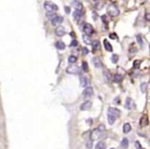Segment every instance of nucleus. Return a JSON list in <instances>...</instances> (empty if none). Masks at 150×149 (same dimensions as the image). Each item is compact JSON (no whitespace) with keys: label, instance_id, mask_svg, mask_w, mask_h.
Instances as JSON below:
<instances>
[{"label":"nucleus","instance_id":"obj_5","mask_svg":"<svg viewBox=\"0 0 150 149\" xmlns=\"http://www.w3.org/2000/svg\"><path fill=\"white\" fill-rule=\"evenodd\" d=\"M83 31H84V33H85L87 36H89V35H91V34L94 33V28H93V26H91L90 24L86 23V24H84V26H83Z\"/></svg>","mask_w":150,"mask_h":149},{"label":"nucleus","instance_id":"obj_32","mask_svg":"<svg viewBox=\"0 0 150 149\" xmlns=\"http://www.w3.org/2000/svg\"><path fill=\"white\" fill-rule=\"evenodd\" d=\"M136 37H137V40H138V43H139L140 45H143V39H142V37H141V35H137Z\"/></svg>","mask_w":150,"mask_h":149},{"label":"nucleus","instance_id":"obj_43","mask_svg":"<svg viewBox=\"0 0 150 149\" xmlns=\"http://www.w3.org/2000/svg\"><path fill=\"white\" fill-rule=\"evenodd\" d=\"M149 51H150V45H149Z\"/></svg>","mask_w":150,"mask_h":149},{"label":"nucleus","instance_id":"obj_40","mask_svg":"<svg viewBox=\"0 0 150 149\" xmlns=\"http://www.w3.org/2000/svg\"><path fill=\"white\" fill-rule=\"evenodd\" d=\"M82 52H83L84 55H87V54H88V49H87L86 47H83V48H82Z\"/></svg>","mask_w":150,"mask_h":149},{"label":"nucleus","instance_id":"obj_35","mask_svg":"<svg viewBox=\"0 0 150 149\" xmlns=\"http://www.w3.org/2000/svg\"><path fill=\"white\" fill-rule=\"evenodd\" d=\"M111 39H117V35L115 34V33H111L110 34V36H109Z\"/></svg>","mask_w":150,"mask_h":149},{"label":"nucleus","instance_id":"obj_23","mask_svg":"<svg viewBox=\"0 0 150 149\" xmlns=\"http://www.w3.org/2000/svg\"><path fill=\"white\" fill-rule=\"evenodd\" d=\"M113 80H114L115 82H117V83L121 82V80H122V75L115 74V75H114V78H113Z\"/></svg>","mask_w":150,"mask_h":149},{"label":"nucleus","instance_id":"obj_2","mask_svg":"<svg viewBox=\"0 0 150 149\" xmlns=\"http://www.w3.org/2000/svg\"><path fill=\"white\" fill-rule=\"evenodd\" d=\"M44 8L46 9V11H52V12H55L57 9H58V6L52 2H44Z\"/></svg>","mask_w":150,"mask_h":149},{"label":"nucleus","instance_id":"obj_14","mask_svg":"<svg viewBox=\"0 0 150 149\" xmlns=\"http://www.w3.org/2000/svg\"><path fill=\"white\" fill-rule=\"evenodd\" d=\"M81 16H82V12L79 11V10H75L73 12V18L76 22H79L81 20Z\"/></svg>","mask_w":150,"mask_h":149},{"label":"nucleus","instance_id":"obj_4","mask_svg":"<svg viewBox=\"0 0 150 149\" xmlns=\"http://www.w3.org/2000/svg\"><path fill=\"white\" fill-rule=\"evenodd\" d=\"M79 71H80V69L75 65H71V66L67 67V69H66V72L68 74H78Z\"/></svg>","mask_w":150,"mask_h":149},{"label":"nucleus","instance_id":"obj_7","mask_svg":"<svg viewBox=\"0 0 150 149\" xmlns=\"http://www.w3.org/2000/svg\"><path fill=\"white\" fill-rule=\"evenodd\" d=\"M91 62H93V65H94L97 69H100V68H102V66H103L102 61H101L100 58H98V57H94V58L91 59Z\"/></svg>","mask_w":150,"mask_h":149},{"label":"nucleus","instance_id":"obj_6","mask_svg":"<svg viewBox=\"0 0 150 149\" xmlns=\"http://www.w3.org/2000/svg\"><path fill=\"white\" fill-rule=\"evenodd\" d=\"M79 81H80V85L82 86V87H88V85H89V79L86 77V76H83V75H81L80 77H79Z\"/></svg>","mask_w":150,"mask_h":149},{"label":"nucleus","instance_id":"obj_37","mask_svg":"<svg viewBox=\"0 0 150 149\" xmlns=\"http://www.w3.org/2000/svg\"><path fill=\"white\" fill-rule=\"evenodd\" d=\"M77 44H78V42H77L76 40H73V41L71 42V44H70V45L73 47V46H77Z\"/></svg>","mask_w":150,"mask_h":149},{"label":"nucleus","instance_id":"obj_25","mask_svg":"<svg viewBox=\"0 0 150 149\" xmlns=\"http://www.w3.org/2000/svg\"><path fill=\"white\" fill-rule=\"evenodd\" d=\"M140 125H141V127H145V126L147 125V118H146V116H143V117L141 118Z\"/></svg>","mask_w":150,"mask_h":149},{"label":"nucleus","instance_id":"obj_29","mask_svg":"<svg viewBox=\"0 0 150 149\" xmlns=\"http://www.w3.org/2000/svg\"><path fill=\"white\" fill-rule=\"evenodd\" d=\"M111 61H112V63L116 64V63L118 62V56H117V55H112V57H111Z\"/></svg>","mask_w":150,"mask_h":149},{"label":"nucleus","instance_id":"obj_28","mask_svg":"<svg viewBox=\"0 0 150 149\" xmlns=\"http://www.w3.org/2000/svg\"><path fill=\"white\" fill-rule=\"evenodd\" d=\"M85 146H86V148H88V149L93 148V140H91V139H90V140H87Z\"/></svg>","mask_w":150,"mask_h":149},{"label":"nucleus","instance_id":"obj_30","mask_svg":"<svg viewBox=\"0 0 150 149\" xmlns=\"http://www.w3.org/2000/svg\"><path fill=\"white\" fill-rule=\"evenodd\" d=\"M107 117H108V122H109L110 125H113L116 118H114V117H113V116H111V115H107Z\"/></svg>","mask_w":150,"mask_h":149},{"label":"nucleus","instance_id":"obj_9","mask_svg":"<svg viewBox=\"0 0 150 149\" xmlns=\"http://www.w3.org/2000/svg\"><path fill=\"white\" fill-rule=\"evenodd\" d=\"M63 21H64V19H63V16H61V15H57L53 21H52V24L54 25V26H57V27H59L62 23H63Z\"/></svg>","mask_w":150,"mask_h":149},{"label":"nucleus","instance_id":"obj_34","mask_svg":"<svg viewBox=\"0 0 150 149\" xmlns=\"http://www.w3.org/2000/svg\"><path fill=\"white\" fill-rule=\"evenodd\" d=\"M97 130H98V131H100V132H105V127H104V125L99 126V127L97 128Z\"/></svg>","mask_w":150,"mask_h":149},{"label":"nucleus","instance_id":"obj_21","mask_svg":"<svg viewBox=\"0 0 150 149\" xmlns=\"http://www.w3.org/2000/svg\"><path fill=\"white\" fill-rule=\"evenodd\" d=\"M122 130H123V133H126V134H127V133H130V132H131L132 127H131V125H130V123H124V125H123V129H122Z\"/></svg>","mask_w":150,"mask_h":149},{"label":"nucleus","instance_id":"obj_39","mask_svg":"<svg viewBox=\"0 0 150 149\" xmlns=\"http://www.w3.org/2000/svg\"><path fill=\"white\" fill-rule=\"evenodd\" d=\"M65 12L66 13H70V7L69 6H65Z\"/></svg>","mask_w":150,"mask_h":149},{"label":"nucleus","instance_id":"obj_27","mask_svg":"<svg viewBox=\"0 0 150 149\" xmlns=\"http://www.w3.org/2000/svg\"><path fill=\"white\" fill-rule=\"evenodd\" d=\"M140 88H141V92H142V93H145V92H146V88H147V83H146V82L141 83Z\"/></svg>","mask_w":150,"mask_h":149},{"label":"nucleus","instance_id":"obj_13","mask_svg":"<svg viewBox=\"0 0 150 149\" xmlns=\"http://www.w3.org/2000/svg\"><path fill=\"white\" fill-rule=\"evenodd\" d=\"M103 75H104V78H105V80H106L107 82H110V81L112 80V75L110 73V71L105 70V71L103 72Z\"/></svg>","mask_w":150,"mask_h":149},{"label":"nucleus","instance_id":"obj_26","mask_svg":"<svg viewBox=\"0 0 150 149\" xmlns=\"http://www.w3.org/2000/svg\"><path fill=\"white\" fill-rule=\"evenodd\" d=\"M76 61H77V58H76L75 56H70L69 59H68V62H69L70 64H75Z\"/></svg>","mask_w":150,"mask_h":149},{"label":"nucleus","instance_id":"obj_38","mask_svg":"<svg viewBox=\"0 0 150 149\" xmlns=\"http://www.w3.org/2000/svg\"><path fill=\"white\" fill-rule=\"evenodd\" d=\"M140 63H141V61H136L135 64H134V68H138V66H139Z\"/></svg>","mask_w":150,"mask_h":149},{"label":"nucleus","instance_id":"obj_45","mask_svg":"<svg viewBox=\"0 0 150 149\" xmlns=\"http://www.w3.org/2000/svg\"><path fill=\"white\" fill-rule=\"evenodd\" d=\"M141 149H143V148H141Z\"/></svg>","mask_w":150,"mask_h":149},{"label":"nucleus","instance_id":"obj_33","mask_svg":"<svg viewBox=\"0 0 150 149\" xmlns=\"http://www.w3.org/2000/svg\"><path fill=\"white\" fill-rule=\"evenodd\" d=\"M83 40H84V42H85L86 44H91V42H93L91 40H89V39L87 38V35H86V36H83Z\"/></svg>","mask_w":150,"mask_h":149},{"label":"nucleus","instance_id":"obj_16","mask_svg":"<svg viewBox=\"0 0 150 149\" xmlns=\"http://www.w3.org/2000/svg\"><path fill=\"white\" fill-rule=\"evenodd\" d=\"M91 46H93V48H94L95 51H98V49H100V47H101V43H100L99 40H94V41L91 42Z\"/></svg>","mask_w":150,"mask_h":149},{"label":"nucleus","instance_id":"obj_18","mask_svg":"<svg viewBox=\"0 0 150 149\" xmlns=\"http://www.w3.org/2000/svg\"><path fill=\"white\" fill-rule=\"evenodd\" d=\"M96 149H106V143L104 141H99L96 145Z\"/></svg>","mask_w":150,"mask_h":149},{"label":"nucleus","instance_id":"obj_24","mask_svg":"<svg viewBox=\"0 0 150 149\" xmlns=\"http://www.w3.org/2000/svg\"><path fill=\"white\" fill-rule=\"evenodd\" d=\"M81 68H82V70H83L84 72H87V71H88V65H87V63H86V62H82Z\"/></svg>","mask_w":150,"mask_h":149},{"label":"nucleus","instance_id":"obj_31","mask_svg":"<svg viewBox=\"0 0 150 149\" xmlns=\"http://www.w3.org/2000/svg\"><path fill=\"white\" fill-rule=\"evenodd\" d=\"M95 5H96V7L99 9V8H102V7L104 6V2H99V1H96Z\"/></svg>","mask_w":150,"mask_h":149},{"label":"nucleus","instance_id":"obj_10","mask_svg":"<svg viewBox=\"0 0 150 149\" xmlns=\"http://www.w3.org/2000/svg\"><path fill=\"white\" fill-rule=\"evenodd\" d=\"M90 107H91V102H90V101H85V102H83V103L81 104L80 110H82V111H87V110L90 109Z\"/></svg>","mask_w":150,"mask_h":149},{"label":"nucleus","instance_id":"obj_41","mask_svg":"<svg viewBox=\"0 0 150 149\" xmlns=\"http://www.w3.org/2000/svg\"><path fill=\"white\" fill-rule=\"evenodd\" d=\"M135 146H136V147H137L138 149H141V145H140V143H139L138 141H137V142L135 143Z\"/></svg>","mask_w":150,"mask_h":149},{"label":"nucleus","instance_id":"obj_19","mask_svg":"<svg viewBox=\"0 0 150 149\" xmlns=\"http://www.w3.org/2000/svg\"><path fill=\"white\" fill-rule=\"evenodd\" d=\"M104 46H105V49H106V51H108V52H112V46H111V44L108 42L107 39L104 40Z\"/></svg>","mask_w":150,"mask_h":149},{"label":"nucleus","instance_id":"obj_20","mask_svg":"<svg viewBox=\"0 0 150 149\" xmlns=\"http://www.w3.org/2000/svg\"><path fill=\"white\" fill-rule=\"evenodd\" d=\"M56 16H57V14H56L55 12H52V11H46V18H47L48 20L53 21Z\"/></svg>","mask_w":150,"mask_h":149},{"label":"nucleus","instance_id":"obj_22","mask_svg":"<svg viewBox=\"0 0 150 149\" xmlns=\"http://www.w3.org/2000/svg\"><path fill=\"white\" fill-rule=\"evenodd\" d=\"M120 145H121L122 148H124V149L128 148V147H129V140H128L127 138H123V139L121 140V144H120Z\"/></svg>","mask_w":150,"mask_h":149},{"label":"nucleus","instance_id":"obj_12","mask_svg":"<svg viewBox=\"0 0 150 149\" xmlns=\"http://www.w3.org/2000/svg\"><path fill=\"white\" fill-rule=\"evenodd\" d=\"M72 3H73V6L75 7V10H79V11L82 12V10H83V5H82V3H81L80 1H73Z\"/></svg>","mask_w":150,"mask_h":149},{"label":"nucleus","instance_id":"obj_1","mask_svg":"<svg viewBox=\"0 0 150 149\" xmlns=\"http://www.w3.org/2000/svg\"><path fill=\"white\" fill-rule=\"evenodd\" d=\"M107 115H111V116H113L114 118H117L118 116H120V110L117 109V108L110 107V108H108V113H107Z\"/></svg>","mask_w":150,"mask_h":149},{"label":"nucleus","instance_id":"obj_15","mask_svg":"<svg viewBox=\"0 0 150 149\" xmlns=\"http://www.w3.org/2000/svg\"><path fill=\"white\" fill-rule=\"evenodd\" d=\"M124 107H126L127 109H132V108H133V100H132L131 98H127Z\"/></svg>","mask_w":150,"mask_h":149},{"label":"nucleus","instance_id":"obj_8","mask_svg":"<svg viewBox=\"0 0 150 149\" xmlns=\"http://www.w3.org/2000/svg\"><path fill=\"white\" fill-rule=\"evenodd\" d=\"M93 94H94V89H93V87H91V86L86 87V88L83 90V93H82L83 97H84V98H86V99L90 98V97L93 96Z\"/></svg>","mask_w":150,"mask_h":149},{"label":"nucleus","instance_id":"obj_42","mask_svg":"<svg viewBox=\"0 0 150 149\" xmlns=\"http://www.w3.org/2000/svg\"><path fill=\"white\" fill-rule=\"evenodd\" d=\"M102 19H103V21H104L105 23L108 22V20H107V15H102Z\"/></svg>","mask_w":150,"mask_h":149},{"label":"nucleus","instance_id":"obj_17","mask_svg":"<svg viewBox=\"0 0 150 149\" xmlns=\"http://www.w3.org/2000/svg\"><path fill=\"white\" fill-rule=\"evenodd\" d=\"M56 47L59 51H63V49H65V43L63 41H58V42H56Z\"/></svg>","mask_w":150,"mask_h":149},{"label":"nucleus","instance_id":"obj_44","mask_svg":"<svg viewBox=\"0 0 150 149\" xmlns=\"http://www.w3.org/2000/svg\"><path fill=\"white\" fill-rule=\"evenodd\" d=\"M111 149H114V148H111Z\"/></svg>","mask_w":150,"mask_h":149},{"label":"nucleus","instance_id":"obj_36","mask_svg":"<svg viewBox=\"0 0 150 149\" xmlns=\"http://www.w3.org/2000/svg\"><path fill=\"white\" fill-rule=\"evenodd\" d=\"M145 20L150 22V12H146L145 13Z\"/></svg>","mask_w":150,"mask_h":149},{"label":"nucleus","instance_id":"obj_11","mask_svg":"<svg viewBox=\"0 0 150 149\" xmlns=\"http://www.w3.org/2000/svg\"><path fill=\"white\" fill-rule=\"evenodd\" d=\"M55 32H56V35L59 36V37H62V36L65 35V29L62 26H59L58 28H56V31Z\"/></svg>","mask_w":150,"mask_h":149},{"label":"nucleus","instance_id":"obj_3","mask_svg":"<svg viewBox=\"0 0 150 149\" xmlns=\"http://www.w3.org/2000/svg\"><path fill=\"white\" fill-rule=\"evenodd\" d=\"M108 13L111 16H117L119 14V10H118V8L115 5H110L109 6V9H108Z\"/></svg>","mask_w":150,"mask_h":149}]
</instances>
